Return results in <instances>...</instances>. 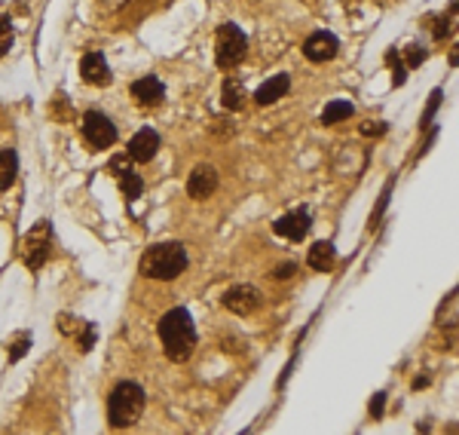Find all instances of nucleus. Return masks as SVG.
<instances>
[{
    "mask_svg": "<svg viewBox=\"0 0 459 435\" xmlns=\"http://www.w3.org/2000/svg\"><path fill=\"white\" fill-rule=\"evenodd\" d=\"M159 344L166 349L169 362H187L196 349V325H193V316L184 307L169 309L166 316L159 319Z\"/></svg>",
    "mask_w": 459,
    "mask_h": 435,
    "instance_id": "1",
    "label": "nucleus"
},
{
    "mask_svg": "<svg viewBox=\"0 0 459 435\" xmlns=\"http://www.w3.org/2000/svg\"><path fill=\"white\" fill-rule=\"evenodd\" d=\"M187 264H190V257H187V248H184L181 242H157L141 255L138 270L147 279L172 282V279H178L184 270H187Z\"/></svg>",
    "mask_w": 459,
    "mask_h": 435,
    "instance_id": "2",
    "label": "nucleus"
},
{
    "mask_svg": "<svg viewBox=\"0 0 459 435\" xmlns=\"http://www.w3.org/2000/svg\"><path fill=\"white\" fill-rule=\"evenodd\" d=\"M144 405H147V392L141 383L135 380H122L117 383L114 389H110L107 396V420L114 429H129L135 426L141 420V414H144Z\"/></svg>",
    "mask_w": 459,
    "mask_h": 435,
    "instance_id": "3",
    "label": "nucleus"
},
{
    "mask_svg": "<svg viewBox=\"0 0 459 435\" xmlns=\"http://www.w3.org/2000/svg\"><path fill=\"white\" fill-rule=\"evenodd\" d=\"M214 53H218V68L221 71H233L245 58V53H248V34H245L239 25H233V22L221 25Z\"/></svg>",
    "mask_w": 459,
    "mask_h": 435,
    "instance_id": "4",
    "label": "nucleus"
},
{
    "mask_svg": "<svg viewBox=\"0 0 459 435\" xmlns=\"http://www.w3.org/2000/svg\"><path fill=\"white\" fill-rule=\"evenodd\" d=\"M22 245H25V267L28 270H40L46 264L49 252H53V227H49V221H37L31 227Z\"/></svg>",
    "mask_w": 459,
    "mask_h": 435,
    "instance_id": "5",
    "label": "nucleus"
},
{
    "mask_svg": "<svg viewBox=\"0 0 459 435\" xmlns=\"http://www.w3.org/2000/svg\"><path fill=\"white\" fill-rule=\"evenodd\" d=\"M83 138L89 141V148L95 150H107L117 141V126L107 113L101 111H89L83 113Z\"/></svg>",
    "mask_w": 459,
    "mask_h": 435,
    "instance_id": "6",
    "label": "nucleus"
},
{
    "mask_svg": "<svg viewBox=\"0 0 459 435\" xmlns=\"http://www.w3.org/2000/svg\"><path fill=\"white\" fill-rule=\"evenodd\" d=\"M263 304V295L254 285H233L223 292V307L236 316H251Z\"/></svg>",
    "mask_w": 459,
    "mask_h": 435,
    "instance_id": "7",
    "label": "nucleus"
},
{
    "mask_svg": "<svg viewBox=\"0 0 459 435\" xmlns=\"http://www.w3.org/2000/svg\"><path fill=\"white\" fill-rule=\"evenodd\" d=\"M310 227H312V215L310 209H291V212H285L279 221L273 224V230L285 236V240H291V242H300L306 233H310Z\"/></svg>",
    "mask_w": 459,
    "mask_h": 435,
    "instance_id": "8",
    "label": "nucleus"
},
{
    "mask_svg": "<svg viewBox=\"0 0 459 435\" xmlns=\"http://www.w3.org/2000/svg\"><path fill=\"white\" fill-rule=\"evenodd\" d=\"M337 53H340V40H337L331 31H315V34H310L303 44V56L310 61H315V65L331 61Z\"/></svg>",
    "mask_w": 459,
    "mask_h": 435,
    "instance_id": "9",
    "label": "nucleus"
},
{
    "mask_svg": "<svg viewBox=\"0 0 459 435\" xmlns=\"http://www.w3.org/2000/svg\"><path fill=\"white\" fill-rule=\"evenodd\" d=\"M218 184H221L218 169L209 165V163H199L196 169L190 172V178H187V193L193 196V200H209V196L218 190Z\"/></svg>",
    "mask_w": 459,
    "mask_h": 435,
    "instance_id": "10",
    "label": "nucleus"
},
{
    "mask_svg": "<svg viewBox=\"0 0 459 435\" xmlns=\"http://www.w3.org/2000/svg\"><path fill=\"white\" fill-rule=\"evenodd\" d=\"M132 96L141 108H159L166 101V86H162L159 77H141L132 83Z\"/></svg>",
    "mask_w": 459,
    "mask_h": 435,
    "instance_id": "11",
    "label": "nucleus"
},
{
    "mask_svg": "<svg viewBox=\"0 0 459 435\" xmlns=\"http://www.w3.org/2000/svg\"><path fill=\"white\" fill-rule=\"evenodd\" d=\"M157 150H159V135L153 129H138L135 135H132L129 141V157L132 163H150L153 157H157Z\"/></svg>",
    "mask_w": 459,
    "mask_h": 435,
    "instance_id": "12",
    "label": "nucleus"
},
{
    "mask_svg": "<svg viewBox=\"0 0 459 435\" xmlns=\"http://www.w3.org/2000/svg\"><path fill=\"white\" fill-rule=\"evenodd\" d=\"M80 74H83L89 86H110V80H114L110 77V65L101 53H86L83 61H80Z\"/></svg>",
    "mask_w": 459,
    "mask_h": 435,
    "instance_id": "13",
    "label": "nucleus"
},
{
    "mask_svg": "<svg viewBox=\"0 0 459 435\" xmlns=\"http://www.w3.org/2000/svg\"><path fill=\"white\" fill-rule=\"evenodd\" d=\"M288 89H291V77L288 74H275V77H270L267 83H260V86H258V92H254V101H258L260 108H267V105H273V101H279V98L288 96Z\"/></svg>",
    "mask_w": 459,
    "mask_h": 435,
    "instance_id": "14",
    "label": "nucleus"
},
{
    "mask_svg": "<svg viewBox=\"0 0 459 435\" xmlns=\"http://www.w3.org/2000/svg\"><path fill=\"white\" fill-rule=\"evenodd\" d=\"M245 101H248V89H245V83L239 77H227L221 86V105L227 111H242Z\"/></svg>",
    "mask_w": 459,
    "mask_h": 435,
    "instance_id": "15",
    "label": "nucleus"
},
{
    "mask_svg": "<svg viewBox=\"0 0 459 435\" xmlns=\"http://www.w3.org/2000/svg\"><path fill=\"white\" fill-rule=\"evenodd\" d=\"M334 261H337V248L331 242H315L310 248V255H306V264H310L315 273H328Z\"/></svg>",
    "mask_w": 459,
    "mask_h": 435,
    "instance_id": "16",
    "label": "nucleus"
},
{
    "mask_svg": "<svg viewBox=\"0 0 459 435\" xmlns=\"http://www.w3.org/2000/svg\"><path fill=\"white\" fill-rule=\"evenodd\" d=\"M19 178V157L16 150H0V193H6Z\"/></svg>",
    "mask_w": 459,
    "mask_h": 435,
    "instance_id": "17",
    "label": "nucleus"
},
{
    "mask_svg": "<svg viewBox=\"0 0 459 435\" xmlns=\"http://www.w3.org/2000/svg\"><path fill=\"white\" fill-rule=\"evenodd\" d=\"M352 101H346V98H334L325 105L322 111V126H334V123H343V120H349L352 117Z\"/></svg>",
    "mask_w": 459,
    "mask_h": 435,
    "instance_id": "18",
    "label": "nucleus"
},
{
    "mask_svg": "<svg viewBox=\"0 0 459 435\" xmlns=\"http://www.w3.org/2000/svg\"><path fill=\"white\" fill-rule=\"evenodd\" d=\"M120 190L132 203V200H138V196L144 193V181H141V175H135V169H129V172L120 175Z\"/></svg>",
    "mask_w": 459,
    "mask_h": 435,
    "instance_id": "19",
    "label": "nucleus"
},
{
    "mask_svg": "<svg viewBox=\"0 0 459 435\" xmlns=\"http://www.w3.org/2000/svg\"><path fill=\"white\" fill-rule=\"evenodd\" d=\"M95 340H98L95 322H80V328H77V349L80 353H89V349L95 347Z\"/></svg>",
    "mask_w": 459,
    "mask_h": 435,
    "instance_id": "20",
    "label": "nucleus"
},
{
    "mask_svg": "<svg viewBox=\"0 0 459 435\" xmlns=\"http://www.w3.org/2000/svg\"><path fill=\"white\" fill-rule=\"evenodd\" d=\"M28 349H31V334H28V331H22V334L9 344V362H22Z\"/></svg>",
    "mask_w": 459,
    "mask_h": 435,
    "instance_id": "21",
    "label": "nucleus"
},
{
    "mask_svg": "<svg viewBox=\"0 0 459 435\" xmlns=\"http://www.w3.org/2000/svg\"><path fill=\"white\" fill-rule=\"evenodd\" d=\"M423 58H426V49L423 46H407V53H404V65L407 68H416V65H423Z\"/></svg>",
    "mask_w": 459,
    "mask_h": 435,
    "instance_id": "22",
    "label": "nucleus"
},
{
    "mask_svg": "<svg viewBox=\"0 0 459 435\" xmlns=\"http://www.w3.org/2000/svg\"><path fill=\"white\" fill-rule=\"evenodd\" d=\"M129 169H132V157H129V153H117V157L110 160V172H114L117 178L122 172H129Z\"/></svg>",
    "mask_w": 459,
    "mask_h": 435,
    "instance_id": "23",
    "label": "nucleus"
},
{
    "mask_svg": "<svg viewBox=\"0 0 459 435\" xmlns=\"http://www.w3.org/2000/svg\"><path fill=\"white\" fill-rule=\"evenodd\" d=\"M233 132H236V126H233V120H211V135L223 138V135H233Z\"/></svg>",
    "mask_w": 459,
    "mask_h": 435,
    "instance_id": "24",
    "label": "nucleus"
},
{
    "mask_svg": "<svg viewBox=\"0 0 459 435\" xmlns=\"http://www.w3.org/2000/svg\"><path fill=\"white\" fill-rule=\"evenodd\" d=\"M438 108H441V89H435L432 98H428V111H426V117H423V126H428V123H432V117H435Z\"/></svg>",
    "mask_w": 459,
    "mask_h": 435,
    "instance_id": "25",
    "label": "nucleus"
},
{
    "mask_svg": "<svg viewBox=\"0 0 459 435\" xmlns=\"http://www.w3.org/2000/svg\"><path fill=\"white\" fill-rule=\"evenodd\" d=\"M383 408H386V392H376V396L371 399V417L380 420L383 417Z\"/></svg>",
    "mask_w": 459,
    "mask_h": 435,
    "instance_id": "26",
    "label": "nucleus"
},
{
    "mask_svg": "<svg viewBox=\"0 0 459 435\" xmlns=\"http://www.w3.org/2000/svg\"><path fill=\"white\" fill-rule=\"evenodd\" d=\"M58 328H61V334H77V328H80V322L74 316H61V322H58Z\"/></svg>",
    "mask_w": 459,
    "mask_h": 435,
    "instance_id": "27",
    "label": "nucleus"
},
{
    "mask_svg": "<svg viewBox=\"0 0 459 435\" xmlns=\"http://www.w3.org/2000/svg\"><path fill=\"white\" fill-rule=\"evenodd\" d=\"M294 270H297V267H294V264H279V267H273V279H291L294 276Z\"/></svg>",
    "mask_w": 459,
    "mask_h": 435,
    "instance_id": "28",
    "label": "nucleus"
},
{
    "mask_svg": "<svg viewBox=\"0 0 459 435\" xmlns=\"http://www.w3.org/2000/svg\"><path fill=\"white\" fill-rule=\"evenodd\" d=\"M386 132V123H364L362 126V135H383Z\"/></svg>",
    "mask_w": 459,
    "mask_h": 435,
    "instance_id": "29",
    "label": "nucleus"
},
{
    "mask_svg": "<svg viewBox=\"0 0 459 435\" xmlns=\"http://www.w3.org/2000/svg\"><path fill=\"white\" fill-rule=\"evenodd\" d=\"M9 31V16H0V34H6Z\"/></svg>",
    "mask_w": 459,
    "mask_h": 435,
    "instance_id": "30",
    "label": "nucleus"
},
{
    "mask_svg": "<svg viewBox=\"0 0 459 435\" xmlns=\"http://www.w3.org/2000/svg\"><path fill=\"white\" fill-rule=\"evenodd\" d=\"M426 383H428L426 377H416V380H413V389H423V387H426Z\"/></svg>",
    "mask_w": 459,
    "mask_h": 435,
    "instance_id": "31",
    "label": "nucleus"
}]
</instances>
